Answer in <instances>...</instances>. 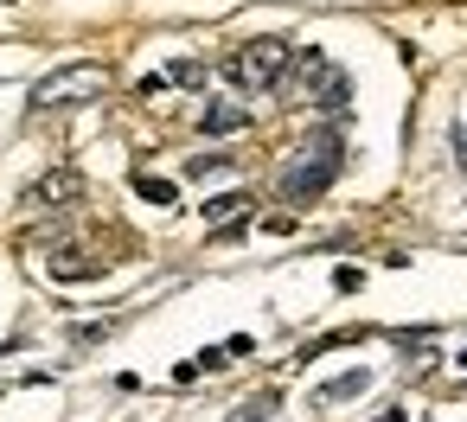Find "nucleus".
<instances>
[{
	"mask_svg": "<svg viewBox=\"0 0 467 422\" xmlns=\"http://www.w3.org/2000/svg\"><path fill=\"white\" fill-rule=\"evenodd\" d=\"M339 167H346V135H339V129H314V135L282 160L275 199H282L288 211H301V205H314V199L339 180Z\"/></svg>",
	"mask_w": 467,
	"mask_h": 422,
	"instance_id": "1",
	"label": "nucleus"
},
{
	"mask_svg": "<svg viewBox=\"0 0 467 422\" xmlns=\"http://www.w3.org/2000/svg\"><path fill=\"white\" fill-rule=\"evenodd\" d=\"M288 71H295V46H288V39H250L244 52L224 58V77H231L237 90H275Z\"/></svg>",
	"mask_w": 467,
	"mask_h": 422,
	"instance_id": "2",
	"label": "nucleus"
},
{
	"mask_svg": "<svg viewBox=\"0 0 467 422\" xmlns=\"http://www.w3.org/2000/svg\"><path fill=\"white\" fill-rule=\"evenodd\" d=\"M103 84H109V71H103V65H65V71H52V77H39V84H33V109L90 103Z\"/></svg>",
	"mask_w": 467,
	"mask_h": 422,
	"instance_id": "3",
	"label": "nucleus"
},
{
	"mask_svg": "<svg viewBox=\"0 0 467 422\" xmlns=\"http://www.w3.org/2000/svg\"><path fill=\"white\" fill-rule=\"evenodd\" d=\"M78 192H84V173H78V167H52V173L33 180L26 199H33L39 211H65V205H78Z\"/></svg>",
	"mask_w": 467,
	"mask_h": 422,
	"instance_id": "4",
	"label": "nucleus"
},
{
	"mask_svg": "<svg viewBox=\"0 0 467 422\" xmlns=\"http://www.w3.org/2000/svg\"><path fill=\"white\" fill-rule=\"evenodd\" d=\"M46 269H52L58 282H90V275H103V256H84V250H52V256H46Z\"/></svg>",
	"mask_w": 467,
	"mask_h": 422,
	"instance_id": "5",
	"label": "nucleus"
},
{
	"mask_svg": "<svg viewBox=\"0 0 467 422\" xmlns=\"http://www.w3.org/2000/svg\"><path fill=\"white\" fill-rule=\"evenodd\" d=\"M327 71H333V65H327V52H314V46H307V52H295V77H288V90H295V97H314Z\"/></svg>",
	"mask_w": 467,
	"mask_h": 422,
	"instance_id": "6",
	"label": "nucleus"
},
{
	"mask_svg": "<svg viewBox=\"0 0 467 422\" xmlns=\"http://www.w3.org/2000/svg\"><path fill=\"white\" fill-rule=\"evenodd\" d=\"M237 129H250V109L244 103H212L199 116V135H237Z\"/></svg>",
	"mask_w": 467,
	"mask_h": 422,
	"instance_id": "7",
	"label": "nucleus"
},
{
	"mask_svg": "<svg viewBox=\"0 0 467 422\" xmlns=\"http://www.w3.org/2000/svg\"><path fill=\"white\" fill-rule=\"evenodd\" d=\"M231 218H237V224L250 218V192H218V199H205V224H212V231H224Z\"/></svg>",
	"mask_w": 467,
	"mask_h": 422,
	"instance_id": "8",
	"label": "nucleus"
},
{
	"mask_svg": "<svg viewBox=\"0 0 467 422\" xmlns=\"http://www.w3.org/2000/svg\"><path fill=\"white\" fill-rule=\"evenodd\" d=\"M314 103H320L327 116L352 109V77H346V71H327V77H320V90H314Z\"/></svg>",
	"mask_w": 467,
	"mask_h": 422,
	"instance_id": "9",
	"label": "nucleus"
},
{
	"mask_svg": "<svg viewBox=\"0 0 467 422\" xmlns=\"http://www.w3.org/2000/svg\"><path fill=\"white\" fill-rule=\"evenodd\" d=\"M231 173H237L231 154H192L186 160V180H231Z\"/></svg>",
	"mask_w": 467,
	"mask_h": 422,
	"instance_id": "10",
	"label": "nucleus"
},
{
	"mask_svg": "<svg viewBox=\"0 0 467 422\" xmlns=\"http://www.w3.org/2000/svg\"><path fill=\"white\" fill-rule=\"evenodd\" d=\"M371 384V371H346V377H333V384H320V403H346V396H358Z\"/></svg>",
	"mask_w": 467,
	"mask_h": 422,
	"instance_id": "11",
	"label": "nucleus"
},
{
	"mask_svg": "<svg viewBox=\"0 0 467 422\" xmlns=\"http://www.w3.org/2000/svg\"><path fill=\"white\" fill-rule=\"evenodd\" d=\"M161 77H167V84H180V90H199V84H205V65H199V58H173Z\"/></svg>",
	"mask_w": 467,
	"mask_h": 422,
	"instance_id": "12",
	"label": "nucleus"
},
{
	"mask_svg": "<svg viewBox=\"0 0 467 422\" xmlns=\"http://www.w3.org/2000/svg\"><path fill=\"white\" fill-rule=\"evenodd\" d=\"M135 192H141L148 205H173V199H180V186H173V180H154V173H141V180H135Z\"/></svg>",
	"mask_w": 467,
	"mask_h": 422,
	"instance_id": "13",
	"label": "nucleus"
},
{
	"mask_svg": "<svg viewBox=\"0 0 467 422\" xmlns=\"http://www.w3.org/2000/svg\"><path fill=\"white\" fill-rule=\"evenodd\" d=\"M269 416H275V396H269V390H263L256 403H244V409H231V422H269Z\"/></svg>",
	"mask_w": 467,
	"mask_h": 422,
	"instance_id": "14",
	"label": "nucleus"
},
{
	"mask_svg": "<svg viewBox=\"0 0 467 422\" xmlns=\"http://www.w3.org/2000/svg\"><path fill=\"white\" fill-rule=\"evenodd\" d=\"M358 282H365L358 269H339V275H333V288H339V294H358Z\"/></svg>",
	"mask_w": 467,
	"mask_h": 422,
	"instance_id": "15",
	"label": "nucleus"
},
{
	"mask_svg": "<svg viewBox=\"0 0 467 422\" xmlns=\"http://www.w3.org/2000/svg\"><path fill=\"white\" fill-rule=\"evenodd\" d=\"M224 352H231V358H250V352H256V339H250V333H237V339H224Z\"/></svg>",
	"mask_w": 467,
	"mask_h": 422,
	"instance_id": "16",
	"label": "nucleus"
},
{
	"mask_svg": "<svg viewBox=\"0 0 467 422\" xmlns=\"http://www.w3.org/2000/svg\"><path fill=\"white\" fill-rule=\"evenodd\" d=\"M454 160L467 167V129H454Z\"/></svg>",
	"mask_w": 467,
	"mask_h": 422,
	"instance_id": "17",
	"label": "nucleus"
},
{
	"mask_svg": "<svg viewBox=\"0 0 467 422\" xmlns=\"http://www.w3.org/2000/svg\"><path fill=\"white\" fill-rule=\"evenodd\" d=\"M378 422H403V409H384V416H378Z\"/></svg>",
	"mask_w": 467,
	"mask_h": 422,
	"instance_id": "18",
	"label": "nucleus"
},
{
	"mask_svg": "<svg viewBox=\"0 0 467 422\" xmlns=\"http://www.w3.org/2000/svg\"><path fill=\"white\" fill-rule=\"evenodd\" d=\"M454 365H461V371H467V345H461V352H454Z\"/></svg>",
	"mask_w": 467,
	"mask_h": 422,
	"instance_id": "19",
	"label": "nucleus"
}]
</instances>
